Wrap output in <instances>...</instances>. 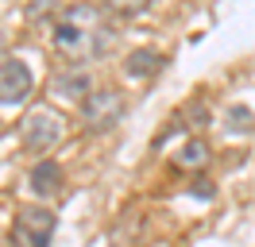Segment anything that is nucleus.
Returning <instances> with one entry per match:
<instances>
[{"label": "nucleus", "instance_id": "nucleus-1", "mask_svg": "<svg viewBox=\"0 0 255 247\" xmlns=\"http://www.w3.org/2000/svg\"><path fill=\"white\" fill-rule=\"evenodd\" d=\"M54 46L70 62H93L112 46V27L105 23V8L74 4L54 19Z\"/></svg>", "mask_w": 255, "mask_h": 247}, {"label": "nucleus", "instance_id": "nucleus-2", "mask_svg": "<svg viewBox=\"0 0 255 247\" xmlns=\"http://www.w3.org/2000/svg\"><path fill=\"white\" fill-rule=\"evenodd\" d=\"M62 135H66V116L54 105H47V101H39L35 108H27L23 120H19V143L31 154L54 151V147L62 143Z\"/></svg>", "mask_w": 255, "mask_h": 247}, {"label": "nucleus", "instance_id": "nucleus-3", "mask_svg": "<svg viewBox=\"0 0 255 247\" xmlns=\"http://www.w3.org/2000/svg\"><path fill=\"white\" fill-rule=\"evenodd\" d=\"M58 216L43 205H23L8 228V247H50Z\"/></svg>", "mask_w": 255, "mask_h": 247}, {"label": "nucleus", "instance_id": "nucleus-4", "mask_svg": "<svg viewBox=\"0 0 255 247\" xmlns=\"http://www.w3.org/2000/svg\"><path fill=\"white\" fill-rule=\"evenodd\" d=\"M35 89V77H31V66L16 54L0 58V108H16L23 105Z\"/></svg>", "mask_w": 255, "mask_h": 247}, {"label": "nucleus", "instance_id": "nucleus-5", "mask_svg": "<svg viewBox=\"0 0 255 247\" xmlns=\"http://www.w3.org/2000/svg\"><path fill=\"white\" fill-rule=\"evenodd\" d=\"M124 112V97L116 89H93V97L81 105V120L89 131H109Z\"/></svg>", "mask_w": 255, "mask_h": 247}, {"label": "nucleus", "instance_id": "nucleus-6", "mask_svg": "<svg viewBox=\"0 0 255 247\" xmlns=\"http://www.w3.org/2000/svg\"><path fill=\"white\" fill-rule=\"evenodd\" d=\"M50 97H58V101H78V105H85V101L93 97L89 74H85L81 66H66V70H58V74L50 77Z\"/></svg>", "mask_w": 255, "mask_h": 247}, {"label": "nucleus", "instance_id": "nucleus-7", "mask_svg": "<svg viewBox=\"0 0 255 247\" xmlns=\"http://www.w3.org/2000/svg\"><path fill=\"white\" fill-rule=\"evenodd\" d=\"M27 182H31L35 197H58V193H62V166H58L54 158H43V162H35Z\"/></svg>", "mask_w": 255, "mask_h": 247}, {"label": "nucleus", "instance_id": "nucleus-8", "mask_svg": "<svg viewBox=\"0 0 255 247\" xmlns=\"http://www.w3.org/2000/svg\"><path fill=\"white\" fill-rule=\"evenodd\" d=\"M159 70H162V54H159V50H151V46H139V50H128V58H124V74H128V77L143 81V77L159 74Z\"/></svg>", "mask_w": 255, "mask_h": 247}, {"label": "nucleus", "instance_id": "nucleus-9", "mask_svg": "<svg viewBox=\"0 0 255 247\" xmlns=\"http://www.w3.org/2000/svg\"><path fill=\"white\" fill-rule=\"evenodd\" d=\"M209 154H213V151H209V143H205V139H190V143H186V147L178 151L174 162H178L182 170H201V166L209 162Z\"/></svg>", "mask_w": 255, "mask_h": 247}, {"label": "nucleus", "instance_id": "nucleus-10", "mask_svg": "<svg viewBox=\"0 0 255 247\" xmlns=\"http://www.w3.org/2000/svg\"><path fill=\"white\" fill-rule=\"evenodd\" d=\"M228 124H232V131H236V135H248V131H252L255 127V116L252 112H248V108H228Z\"/></svg>", "mask_w": 255, "mask_h": 247}, {"label": "nucleus", "instance_id": "nucleus-11", "mask_svg": "<svg viewBox=\"0 0 255 247\" xmlns=\"http://www.w3.org/2000/svg\"><path fill=\"white\" fill-rule=\"evenodd\" d=\"M0 247H4V240H0Z\"/></svg>", "mask_w": 255, "mask_h": 247}]
</instances>
